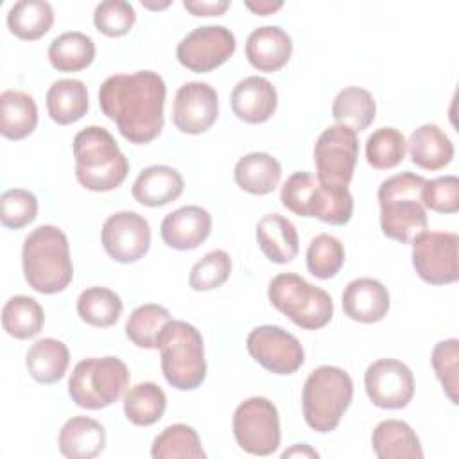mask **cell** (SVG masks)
<instances>
[{"mask_svg":"<svg viewBox=\"0 0 459 459\" xmlns=\"http://www.w3.org/2000/svg\"><path fill=\"white\" fill-rule=\"evenodd\" d=\"M165 97V81L152 70L115 74L99 88L102 113L131 143H149L161 133Z\"/></svg>","mask_w":459,"mask_h":459,"instance_id":"6da1fadb","label":"cell"},{"mask_svg":"<svg viewBox=\"0 0 459 459\" xmlns=\"http://www.w3.org/2000/svg\"><path fill=\"white\" fill-rule=\"evenodd\" d=\"M23 276L29 287L41 294L65 290L74 278L70 244L65 231L54 224L34 228L22 246Z\"/></svg>","mask_w":459,"mask_h":459,"instance_id":"7a4b0ae2","label":"cell"},{"mask_svg":"<svg viewBox=\"0 0 459 459\" xmlns=\"http://www.w3.org/2000/svg\"><path fill=\"white\" fill-rule=\"evenodd\" d=\"M75 178L91 192H109L122 185L129 161L113 134L100 126H88L74 136Z\"/></svg>","mask_w":459,"mask_h":459,"instance_id":"3957f363","label":"cell"},{"mask_svg":"<svg viewBox=\"0 0 459 459\" xmlns=\"http://www.w3.org/2000/svg\"><path fill=\"white\" fill-rule=\"evenodd\" d=\"M423 183V176L409 170L380 183L377 197L380 206V228L385 237L407 244L427 230V212L421 201Z\"/></svg>","mask_w":459,"mask_h":459,"instance_id":"277c9868","label":"cell"},{"mask_svg":"<svg viewBox=\"0 0 459 459\" xmlns=\"http://www.w3.org/2000/svg\"><path fill=\"white\" fill-rule=\"evenodd\" d=\"M165 380L179 391H194L206 378L204 342L201 332L181 319H170L158 337Z\"/></svg>","mask_w":459,"mask_h":459,"instance_id":"5b68a950","label":"cell"},{"mask_svg":"<svg viewBox=\"0 0 459 459\" xmlns=\"http://www.w3.org/2000/svg\"><path fill=\"white\" fill-rule=\"evenodd\" d=\"M280 201L299 217H316L333 226L346 224L353 215V195L348 186L325 185L307 170L287 178Z\"/></svg>","mask_w":459,"mask_h":459,"instance_id":"8992f818","label":"cell"},{"mask_svg":"<svg viewBox=\"0 0 459 459\" xmlns=\"http://www.w3.org/2000/svg\"><path fill=\"white\" fill-rule=\"evenodd\" d=\"M353 398V380L346 369L319 366L307 377L301 393L303 418L316 432H332Z\"/></svg>","mask_w":459,"mask_h":459,"instance_id":"52a82bcc","label":"cell"},{"mask_svg":"<svg viewBox=\"0 0 459 459\" xmlns=\"http://www.w3.org/2000/svg\"><path fill=\"white\" fill-rule=\"evenodd\" d=\"M271 305L303 330H319L333 316L330 294L296 273H280L269 281Z\"/></svg>","mask_w":459,"mask_h":459,"instance_id":"ba28073f","label":"cell"},{"mask_svg":"<svg viewBox=\"0 0 459 459\" xmlns=\"http://www.w3.org/2000/svg\"><path fill=\"white\" fill-rule=\"evenodd\" d=\"M129 384V369L118 357H91L75 364L68 394L82 409L99 411L115 403Z\"/></svg>","mask_w":459,"mask_h":459,"instance_id":"9c48e42d","label":"cell"},{"mask_svg":"<svg viewBox=\"0 0 459 459\" xmlns=\"http://www.w3.org/2000/svg\"><path fill=\"white\" fill-rule=\"evenodd\" d=\"M231 427L237 445L251 455H271L280 446V416L269 398L251 396L240 402Z\"/></svg>","mask_w":459,"mask_h":459,"instance_id":"30bf717a","label":"cell"},{"mask_svg":"<svg viewBox=\"0 0 459 459\" xmlns=\"http://www.w3.org/2000/svg\"><path fill=\"white\" fill-rule=\"evenodd\" d=\"M359 158L357 133L344 126L326 127L316 140L314 163L316 178L325 185L348 186Z\"/></svg>","mask_w":459,"mask_h":459,"instance_id":"8fae6325","label":"cell"},{"mask_svg":"<svg viewBox=\"0 0 459 459\" xmlns=\"http://www.w3.org/2000/svg\"><path fill=\"white\" fill-rule=\"evenodd\" d=\"M412 265L418 276L430 285L457 281L459 237L450 231H421L412 240Z\"/></svg>","mask_w":459,"mask_h":459,"instance_id":"7c38bea8","label":"cell"},{"mask_svg":"<svg viewBox=\"0 0 459 459\" xmlns=\"http://www.w3.org/2000/svg\"><path fill=\"white\" fill-rule=\"evenodd\" d=\"M249 355L274 375H292L305 362V351L296 335L276 325H262L247 333Z\"/></svg>","mask_w":459,"mask_h":459,"instance_id":"4fadbf2b","label":"cell"},{"mask_svg":"<svg viewBox=\"0 0 459 459\" xmlns=\"http://www.w3.org/2000/svg\"><path fill=\"white\" fill-rule=\"evenodd\" d=\"M237 47L235 34L224 25H201L192 29L176 47L178 61L197 74L212 72L226 63Z\"/></svg>","mask_w":459,"mask_h":459,"instance_id":"5bb4252c","label":"cell"},{"mask_svg":"<svg viewBox=\"0 0 459 459\" xmlns=\"http://www.w3.org/2000/svg\"><path fill=\"white\" fill-rule=\"evenodd\" d=\"M100 240L115 262L133 264L149 251L151 226L143 215L122 210L104 221Z\"/></svg>","mask_w":459,"mask_h":459,"instance_id":"9a60e30c","label":"cell"},{"mask_svg":"<svg viewBox=\"0 0 459 459\" xmlns=\"http://www.w3.org/2000/svg\"><path fill=\"white\" fill-rule=\"evenodd\" d=\"M369 400L380 409H403L414 396V375L398 359H378L364 373Z\"/></svg>","mask_w":459,"mask_h":459,"instance_id":"2e32d148","label":"cell"},{"mask_svg":"<svg viewBox=\"0 0 459 459\" xmlns=\"http://www.w3.org/2000/svg\"><path fill=\"white\" fill-rule=\"evenodd\" d=\"M219 117V95L213 86L201 81H188L178 88L172 106L174 126L186 134L208 131Z\"/></svg>","mask_w":459,"mask_h":459,"instance_id":"e0dca14e","label":"cell"},{"mask_svg":"<svg viewBox=\"0 0 459 459\" xmlns=\"http://www.w3.org/2000/svg\"><path fill=\"white\" fill-rule=\"evenodd\" d=\"M210 231L212 215L195 204H186L167 213L160 226L163 242L178 251L195 249L208 238Z\"/></svg>","mask_w":459,"mask_h":459,"instance_id":"ac0fdd59","label":"cell"},{"mask_svg":"<svg viewBox=\"0 0 459 459\" xmlns=\"http://www.w3.org/2000/svg\"><path fill=\"white\" fill-rule=\"evenodd\" d=\"M231 109L247 124L269 120L278 106V93L273 82L262 75L240 79L231 90Z\"/></svg>","mask_w":459,"mask_h":459,"instance_id":"d6986e66","label":"cell"},{"mask_svg":"<svg viewBox=\"0 0 459 459\" xmlns=\"http://www.w3.org/2000/svg\"><path fill=\"white\" fill-rule=\"evenodd\" d=\"M292 54L290 36L278 25H262L249 32L246 39V57L260 72L283 68Z\"/></svg>","mask_w":459,"mask_h":459,"instance_id":"ffe728a7","label":"cell"},{"mask_svg":"<svg viewBox=\"0 0 459 459\" xmlns=\"http://www.w3.org/2000/svg\"><path fill=\"white\" fill-rule=\"evenodd\" d=\"M391 299L382 281L375 278L351 280L342 290L344 314L359 323H377L385 317Z\"/></svg>","mask_w":459,"mask_h":459,"instance_id":"44dd1931","label":"cell"},{"mask_svg":"<svg viewBox=\"0 0 459 459\" xmlns=\"http://www.w3.org/2000/svg\"><path fill=\"white\" fill-rule=\"evenodd\" d=\"M185 188L183 176L178 169L169 165L145 167L131 186L133 197L149 208H158L176 201Z\"/></svg>","mask_w":459,"mask_h":459,"instance_id":"7402d4cb","label":"cell"},{"mask_svg":"<svg viewBox=\"0 0 459 459\" xmlns=\"http://www.w3.org/2000/svg\"><path fill=\"white\" fill-rule=\"evenodd\" d=\"M256 242L274 264H289L299 251L296 226L280 213H267L256 222Z\"/></svg>","mask_w":459,"mask_h":459,"instance_id":"603a6c76","label":"cell"},{"mask_svg":"<svg viewBox=\"0 0 459 459\" xmlns=\"http://www.w3.org/2000/svg\"><path fill=\"white\" fill-rule=\"evenodd\" d=\"M59 452L68 459H91L106 446L104 427L88 416H74L65 421L57 436Z\"/></svg>","mask_w":459,"mask_h":459,"instance_id":"cb8c5ba5","label":"cell"},{"mask_svg":"<svg viewBox=\"0 0 459 459\" xmlns=\"http://www.w3.org/2000/svg\"><path fill=\"white\" fill-rule=\"evenodd\" d=\"M407 149L412 163L425 170H439L454 158L452 140L436 124L416 127L407 140Z\"/></svg>","mask_w":459,"mask_h":459,"instance_id":"d4e9b609","label":"cell"},{"mask_svg":"<svg viewBox=\"0 0 459 459\" xmlns=\"http://www.w3.org/2000/svg\"><path fill=\"white\" fill-rule=\"evenodd\" d=\"M371 446L378 459H421L423 448L412 427L402 420H384L371 434Z\"/></svg>","mask_w":459,"mask_h":459,"instance_id":"484cf974","label":"cell"},{"mask_svg":"<svg viewBox=\"0 0 459 459\" xmlns=\"http://www.w3.org/2000/svg\"><path fill=\"white\" fill-rule=\"evenodd\" d=\"M233 178L244 192L265 195L278 186L281 179V165L269 152H249L237 161Z\"/></svg>","mask_w":459,"mask_h":459,"instance_id":"4316f807","label":"cell"},{"mask_svg":"<svg viewBox=\"0 0 459 459\" xmlns=\"http://www.w3.org/2000/svg\"><path fill=\"white\" fill-rule=\"evenodd\" d=\"M70 364V351L66 344L54 337L38 339L25 355L29 375L39 384H56L66 373Z\"/></svg>","mask_w":459,"mask_h":459,"instance_id":"83f0119b","label":"cell"},{"mask_svg":"<svg viewBox=\"0 0 459 459\" xmlns=\"http://www.w3.org/2000/svg\"><path fill=\"white\" fill-rule=\"evenodd\" d=\"M38 126L34 99L20 90H5L0 95V133L9 140L29 136Z\"/></svg>","mask_w":459,"mask_h":459,"instance_id":"f1b7e54d","label":"cell"},{"mask_svg":"<svg viewBox=\"0 0 459 459\" xmlns=\"http://www.w3.org/2000/svg\"><path fill=\"white\" fill-rule=\"evenodd\" d=\"M47 111L59 126L81 120L88 111V90L79 79H59L47 91Z\"/></svg>","mask_w":459,"mask_h":459,"instance_id":"f546056e","label":"cell"},{"mask_svg":"<svg viewBox=\"0 0 459 459\" xmlns=\"http://www.w3.org/2000/svg\"><path fill=\"white\" fill-rule=\"evenodd\" d=\"M95 59L93 39L81 30H66L48 45V61L57 72H79Z\"/></svg>","mask_w":459,"mask_h":459,"instance_id":"4dcf8cb0","label":"cell"},{"mask_svg":"<svg viewBox=\"0 0 459 459\" xmlns=\"http://www.w3.org/2000/svg\"><path fill=\"white\" fill-rule=\"evenodd\" d=\"M377 115L373 95L360 86L342 88L332 104V117L339 126L350 127L355 133L368 129Z\"/></svg>","mask_w":459,"mask_h":459,"instance_id":"1f68e13d","label":"cell"},{"mask_svg":"<svg viewBox=\"0 0 459 459\" xmlns=\"http://www.w3.org/2000/svg\"><path fill=\"white\" fill-rule=\"evenodd\" d=\"M54 23V9L47 0H18L7 13L9 30L27 41L45 36Z\"/></svg>","mask_w":459,"mask_h":459,"instance_id":"d6a6232c","label":"cell"},{"mask_svg":"<svg viewBox=\"0 0 459 459\" xmlns=\"http://www.w3.org/2000/svg\"><path fill=\"white\" fill-rule=\"evenodd\" d=\"M124 414L138 427L154 425L165 412V391L154 382H140L124 393Z\"/></svg>","mask_w":459,"mask_h":459,"instance_id":"836d02e7","label":"cell"},{"mask_svg":"<svg viewBox=\"0 0 459 459\" xmlns=\"http://www.w3.org/2000/svg\"><path fill=\"white\" fill-rule=\"evenodd\" d=\"M151 455L154 459H204L206 454L194 427L174 423L165 427L152 441Z\"/></svg>","mask_w":459,"mask_h":459,"instance_id":"e575fe53","label":"cell"},{"mask_svg":"<svg viewBox=\"0 0 459 459\" xmlns=\"http://www.w3.org/2000/svg\"><path fill=\"white\" fill-rule=\"evenodd\" d=\"M45 314L41 305L30 296H13L2 308V326L14 339H30L43 328Z\"/></svg>","mask_w":459,"mask_h":459,"instance_id":"d590c367","label":"cell"},{"mask_svg":"<svg viewBox=\"0 0 459 459\" xmlns=\"http://www.w3.org/2000/svg\"><path fill=\"white\" fill-rule=\"evenodd\" d=\"M172 316L169 308L158 303H143L129 314L126 321V335L140 348L158 350V337Z\"/></svg>","mask_w":459,"mask_h":459,"instance_id":"8d00e7d4","label":"cell"},{"mask_svg":"<svg viewBox=\"0 0 459 459\" xmlns=\"http://www.w3.org/2000/svg\"><path fill=\"white\" fill-rule=\"evenodd\" d=\"M120 296L108 287H88L77 298L79 317L99 328L113 326L122 314Z\"/></svg>","mask_w":459,"mask_h":459,"instance_id":"74e56055","label":"cell"},{"mask_svg":"<svg viewBox=\"0 0 459 459\" xmlns=\"http://www.w3.org/2000/svg\"><path fill=\"white\" fill-rule=\"evenodd\" d=\"M407 142L396 127H378L366 140V160L377 170H387L400 165L405 158Z\"/></svg>","mask_w":459,"mask_h":459,"instance_id":"f35d334b","label":"cell"},{"mask_svg":"<svg viewBox=\"0 0 459 459\" xmlns=\"http://www.w3.org/2000/svg\"><path fill=\"white\" fill-rule=\"evenodd\" d=\"M344 264L342 242L328 233L316 235L307 247V269L319 280L333 278Z\"/></svg>","mask_w":459,"mask_h":459,"instance_id":"ab89813d","label":"cell"},{"mask_svg":"<svg viewBox=\"0 0 459 459\" xmlns=\"http://www.w3.org/2000/svg\"><path fill=\"white\" fill-rule=\"evenodd\" d=\"M231 274V258L224 249L208 251L194 264L188 276V285L195 292L213 290L226 283Z\"/></svg>","mask_w":459,"mask_h":459,"instance_id":"60d3db41","label":"cell"},{"mask_svg":"<svg viewBox=\"0 0 459 459\" xmlns=\"http://www.w3.org/2000/svg\"><path fill=\"white\" fill-rule=\"evenodd\" d=\"M432 368L436 371L437 380L443 385L448 400L457 405V391H459V341L455 337L439 341L430 355Z\"/></svg>","mask_w":459,"mask_h":459,"instance_id":"b9f144b4","label":"cell"},{"mask_svg":"<svg viewBox=\"0 0 459 459\" xmlns=\"http://www.w3.org/2000/svg\"><path fill=\"white\" fill-rule=\"evenodd\" d=\"M136 22V11L127 0H102L95 5L93 23L99 32L118 38L131 30Z\"/></svg>","mask_w":459,"mask_h":459,"instance_id":"7bdbcfd3","label":"cell"},{"mask_svg":"<svg viewBox=\"0 0 459 459\" xmlns=\"http://www.w3.org/2000/svg\"><path fill=\"white\" fill-rule=\"evenodd\" d=\"M38 215V199L25 188H9L0 195V221L5 228L20 230Z\"/></svg>","mask_w":459,"mask_h":459,"instance_id":"ee69618b","label":"cell"},{"mask_svg":"<svg viewBox=\"0 0 459 459\" xmlns=\"http://www.w3.org/2000/svg\"><path fill=\"white\" fill-rule=\"evenodd\" d=\"M423 206L437 213H455L459 210V179L457 176H439L425 179L421 188Z\"/></svg>","mask_w":459,"mask_h":459,"instance_id":"f6af8a7d","label":"cell"},{"mask_svg":"<svg viewBox=\"0 0 459 459\" xmlns=\"http://www.w3.org/2000/svg\"><path fill=\"white\" fill-rule=\"evenodd\" d=\"M231 5L230 0H185L183 7L194 16H221Z\"/></svg>","mask_w":459,"mask_h":459,"instance_id":"bcb514c9","label":"cell"},{"mask_svg":"<svg viewBox=\"0 0 459 459\" xmlns=\"http://www.w3.org/2000/svg\"><path fill=\"white\" fill-rule=\"evenodd\" d=\"M244 5H246L249 11H253L255 14L267 16V14H273L274 11L281 9V7H283V2H281V0H258V2L247 0V2H244Z\"/></svg>","mask_w":459,"mask_h":459,"instance_id":"7dc6e473","label":"cell"},{"mask_svg":"<svg viewBox=\"0 0 459 459\" xmlns=\"http://www.w3.org/2000/svg\"><path fill=\"white\" fill-rule=\"evenodd\" d=\"M298 455H301V457H319V454H317L314 448H310L308 445H305V443L294 445L292 448H289V450H285V452L281 454L283 459H285V457H298Z\"/></svg>","mask_w":459,"mask_h":459,"instance_id":"c3c4849f","label":"cell"},{"mask_svg":"<svg viewBox=\"0 0 459 459\" xmlns=\"http://www.w3.org/2000/svg\"><path fill=\"white\" fill-rule=\"evenodd\" d=\"M142 5L147 9H165L170 5V0H163V2H151V0H142Z\"/></svg>","mask_w":459,"mask_h":459,"instance_id":"681fc988","label":"cell"}]
</instances>
